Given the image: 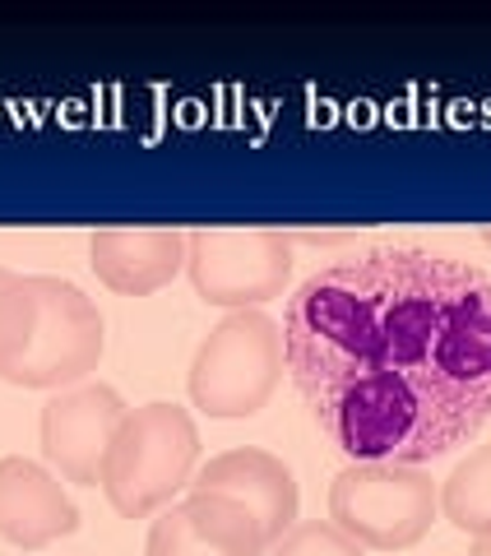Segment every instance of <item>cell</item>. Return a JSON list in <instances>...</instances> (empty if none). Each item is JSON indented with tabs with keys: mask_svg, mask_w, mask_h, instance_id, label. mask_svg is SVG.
Wrapping results in <instances>:
<instances>
[{
	"mask_svg": "<svg viewBox=\"0 0 491 556\" xmlns=\"http://www.w3.org/2000/svg\"><path fill=\"white\" fill-rule=\"evenodd\" d=\"M93 274L121 298H149L186 269L181 228H98L89 237Z\"/></svg>",
	"mask_w": 491,
	"mask_h": 556,
	"instance_id": "10",
	"label": "cell"
},
{
	"mask_svg": "<svg viewBox=\"0 0 491 556\" xmlns=\"http://www.w3.org/2000/svg\"><path fill=\"white\" fill-rule=\"evenodd\" d=\"M121 417H126V399L112 386H102V380H84V386L56 390L38 417L42 455L61 468L65 482L98 486L102 459H108V445L116 437Z\"/></svg>",
	"mask_w": 491,
	"mask_h": 556,
	"instance_id": "7",
	"label": "cell"
},
{
	"mask_svg": "<svg viewBox=\"0 0 491 556\" xmlns=\"http://www.w3.org/2000/svg\"><path fill=\"white\" fill-rule=\"evenodd\" d=\"M186 274L200 302L260 311L292 278V237L284 228H196L186 232Z\"/></svg>",
	"mask_w": 491,
	"mask_h": 556,
	"instance_id": "6",
	"label": "cell"
},
{
	"mask_svg": "<svg viewBox=\"0 0 491 556\" xmlns=\"http://www.w3.org/2000/svg\"><path fill=\"white\" fill-rule=\"evenodd\" d=\"M441 515V486L423 464H348L329 482V525L366 552L423 543Z\"/></svg>",
	"mask_w": 491,
	"mask_h": 556,
	"instance_id": "5",
	"label": "cell"
},
{
	"mask_svg": "<svg viewBox=\"0 0 491 556\" xmlns=\"http://www.w3.org/2000/svg\"><path fill=\"white\" fill-rule=\"evenodd\" d=\"M200 464V427L181 404H144L126 408L116 437L102 459L98 486L112 510L126 519H144L172 506V496L190 486Z\"/></svg>",
	"mask_w": 491,
	"mask_h": 556,
	"instance_id": "3",
	"label": "cell"
},
{
	"mask_svg": "<svg viewBox=\"0 0 491 556\" xmlns=\"http://www.w3.org/2000/svg\"><path fill=\"white\" fill-rule=\"evenodd\" d=\"M284 367L348 464H431L491 417V278L417 247L335 260L284 306Z\"/></svg>",
	"mask_w": 491,
	"mask_h": 556,
	"instance_id": "1",
	"label": "cell"
},
{
	"mask_svg": "<svg viewBox=\"0 0 491 556\" xmlns=\"http://www.w3.org/2000/svg\"><path fill=\"white\" fill-rule=\"evenodd\" d=\"M441 515L468 538L491 533V445H478L454 464V473L441 482Z\"/></svg>",
	"mask_w": 491,
	"mask_h": 556,
	"instance_id": "11",
	"label": "cell"
},
{
	"mask_svg": "<svg viewBox=\"0 0 491 556\" xmlns=\"http://www.w3.org/2000/svg\"><path fill=\"white\" fill-rule=\"evenodd\" d=\"M284 325L265 311H227L190 362V404L209 417H255L284 380Z\"/></svg>",
	"mask_w": 491,
	"mask_h": 556,
	"instance_id": "4",
	"label": "cell"
},
{
	"mask_svg": "<svg viewBox=\"0 0 491 556\" xmlns=\"http://www.w3.org/2000/svg\"><path fill=\"white\" fill-rule=\"evenodd\" d=\"M79 529V506L61 478L38 459H0V538L24 552H38Z\"/></svg>",
	"mask_w": 491,
	"mask_h": 556,
	"instance_id": "9",
	"label": "cell"
},
{
	"mask_svg": "<svg viewBox=\"0 0 491 556\" xmlns=\"http://www.w3.org/2000/svg\"><path fill=\"white\" fill-rule=\"evenodd\" d=\"M269 556H366V547L353 543V538L339 525H329V519H302V525H292L269 547Z\"/></svg>",
	"mask_w": 491,
	"mask_h": 556,
	"instance_id": "13",
	"label": "cell"
},
{
	"mask_svg": "<svg viewBox=\"0 0 491 556\" xmlns=\"http://www.w3.org/2000/svg\"><path fill=\"white\" fill-rule=\"evenodd\" d=\"M482 241H487V247H491V228H482Z\"/></svg>",
	"mask_w": 491,
	"mask_h": 556,
	"instance_id": "15",
	"label": "cell"
},
{
	"mask_svg": "<svg viewBox=\"0 0 491 556\" xmlns=\"http://www.w3.org/2000/svg\"><path fill=\"white\" fill-rule=\"evenodd\" d=\"M0 274H5V265H0Z\"/></svg>",
	"mask_w": 491,
	"mask_h": 556,
	"instance_id": "16",
	"label": "cell"
},
{
	"mask_svg": "<svg viewBox=\"0 0 491 556\" xmlns=\"http://www.w3.org/2000/svg\"><path fill=\"white\" fill-rule=\"evenodd\" d=\"M144 556H232V552H223L214 538L190 519L186 501H181V506L158 510V519L149 525V538H144Z\"/></svg>",
	"mask_w": 491,
	"mask_h": 556,
	"instance_id": "12",
	"label": "cell"
},
{
	"mask_svg": "<svg viewBox=\"0 0 491 556\" xmlns=\"http://www.w3.org/2000/svg\"><path fill=\"white\" fill-rule=\"evenodd\" d=\"M190 492H218V496L241 501V506L260 519L269 547L297 525V478H292V468L278 455H269V450H260V445H237V450L214 455L196 478H190Z\"/></svg>",
	"mask_w": 491,
	"mask_h": 556,
	"instance_id": "8",
	"label": "cell"
},
{
	"mask_svg": "<svg viewBox=\"0 0 491 556\" xmlns=\"http://www.w3.org/2000/svg\"><path fill=\"white\" fill-rule=\"evenodd\" d=\"M108 325L70 278L0 274V380L24 390H70L98 371Z\"/></svg>",
	"mask_w": 491,
	"mask_h": 556,
	"instance_id": "2",
	"label": "cell"
},
{
	"mask_svg": "<svg viewBox=\"0 0 491 556\" xmlns=\"http://www.w3.org/2000/svg\"><path fill=\"white\" fill-rule=\"evenodd\" d=\"M468 556H491V533L473 538V543H468Z\"/></svg>",
	"mask_w": 491,
	"mask_h": 556,
	"instance_id": "14",
	"label": "cell"
}]
</instances>
